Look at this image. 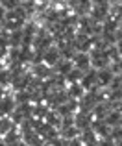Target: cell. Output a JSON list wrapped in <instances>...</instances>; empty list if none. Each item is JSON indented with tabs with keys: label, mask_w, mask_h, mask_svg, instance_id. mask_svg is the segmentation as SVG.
Here are the masks:
<instances>
[{
	"label": "cell",
	"mask_w": 122,
	"mask_h": 146,
	"mask_svg": "<svg viewBox=\"0 0 122 146\" xmlns=\"http://www.w3.org/2000/svg\"><path fill=\"white\" fill-rule=\"evenodd\" d=\"M7 52H9V48H4V46H0V61H2V59H6V57H7Z\"/></svg>",
	"instance_id": "cell-27"
},
{
	"label": "cell",
	"mask_w": 122,
	"mask_h": 146,
	"mask_svg": "<svg viewBox=\"0 0 122 146\" xmlns=\"http://www.w3.org/2000/svg\"><path fill=\"white\" fill-rule=\"evenodd\" d=\"M59 59H61V50H59L58 44H50V46L43 52V61L46 65H50V67H54Z\"/></svg>",
	"instance_id": "cell-9"
},
{
	"label": "cell",
	"mask_w": 122,
	"mask_h": 146,
	"mask_svg": "<svg viewBox=\"0 0 122 146\" xmlns=\"http://www.w3.org/2000/svg\"><path fill=\"white\" fill-rule=\"evenodd\" d=\"M87 91L83 89V85L80 82H76V83H67V96L68 98H72V100H82L83 98V94H85Z\"/></svg>",
	"instance_id": "cell-11"
},
{
	"label": "cell",
	"mask_w": 122,
	"mask_h": 146,
	"mask_svg": "<svg viewBox=\"0 0 122 146\" xmlns=\"http://www.w3.org/2000/svg\"><path fill=\"white\" fill-rule=\"evenodd\" d=\"M105 122H107L109 126H122V111L119 107H113L111 111L107 113V117H105Z\"/></svg>",
	"instance_id": "cell-17"
},
{
	"label": "cell",
	"mask_w": 122,
	"mask_h": 146,
	"mask_svg": "<svg viewBox=\"0 0 122 146\" xmlns=\"http://www.w3.org/2000/svg\"><path fill=\"white\" fill-rule=\"evenodd\" d=\"M17 107V100L13 93H6L0 98V117H11V113Z\"/></svg>",
	"instance_id": "cell-5"
},
{
	"label": "cell",
	"mask_w": 122,
	"mask_h": 146,
	"mask_svg": "<svg viewBox=\"0 0 122 146\" xmlns=\"http://www.w3.org/2000/svg\"><path fill=\"white\" fill-rule=\"evenodd\" d=\"M115 146H122V137H120V139H117V141H115Z\"/></svg>",
	"instance_id": "cell-30"
},
{
	"label": "cell",
	"mask_w": 122,
	"mask_h": 146,
	"mask_svg": "<svg viewBox=\"0 0 122 146\" xmlns=\"http://www.w3.org/2000/svg\"><path fill=\"white\" fill-rule=\"evenodd\" d=\"M91 7H93V2H91V0H70V9H72V13L78 15V17L89 15Z\"/></svg>",
	"instance_id": "cell-7"
},
{
	"label": "cell",
	"mask_w": 122,
	"mask_h": 146,
	"mask_svg": "<svg viewBox=\"0 0 122 146\" xmlns=\"http://www.w3.org/2000/svg\"><path fill=\"white\" fill-rule=\"evenodd\" d=\"M7 93V87H4V85H0V98L4 96V94Z\"/></svg>",
	"instance_id": "cell-28"
},
{
	"label": "cell",
	"mask_w": 122,
	"mask_h": 146,
	"mask_svg": "<svg viewBox=\"0 0 122 146\" xmlns=\"http://www.w3.org/2000/svg\"><path fill=\"white\" fill-rule=\"evenodd\" d=\"M0 85L7 87V89L11 87V70L7 65H4V68H0Z\"/></svg>",
	"instance_id": "cell-19"
},
{
	"label": "cell",
	"mask_w": 122,
	"mask_h": 146,
	"mask_svg": "<svg viewBox=\"0 0 122 146\" xmlns=\"http://www.w3.org/2000/svg\"><path fill=\"white\" fill-rule=\"evenodd\" d=\"M82 76H83V70H80V68L74 67L67 76H65V80H67V83H76V82H80V80H82Z\"/></svg>",
	"instance_id": "cell-21"
},
{
	"label": "cell",
	"mask_w": 122,
	"mask_h": 146,
	"mask_svg": "<svg viewBox=\"0 0 122 146\" xmlns=\"http://www.w3.org/2000/svg\"><path fill=\"white\" fill-rule=\"evenodd\" d=\"M15 146H28V144H26V141H24V139H22V141H19V143H17V144H15Z\"/></svg>",
	"instance_id": "cell-29"
},
{
	"label": "cell",
	"mask_w": 122,
	"mask_h": 146,
	"mask_svg": "<svg viewBox=\"0 0 122 146\" xmlns=\"http://www.w3.org/2000/svg\"><path fill=\"white\" fill-rule=\"evenodd\" d=\"M91 65L94 68H105L111 65V57L107 54V48H98V46H93L91 48Z\"/></svg>",
	"instance_id": "cell-1"
},
{
	"label": "cell",
	"mask_w": 122,
	"mask_h": 146,
	"mask_svg": "<svg viewBox=\"0 0 122 146\" xmlns=\"http://www.w3.org/2000/svg\"><path fill=\"white\" fill-rule=\"evenodd\" d=\"M72 63H74L76 68H80V70H89L93 65H91V54L89 52H76L74 57H72Z\"/></svg>",
	"instance_id": "cell-8"
},
{
	"label": "cell",
	"mask_w": 122,
	"mask_h": 146,
	"mask_svg": "<svg viewBox=\"0 0 122 146\" xmlns=\"http://www.w3.org/2000/svg\"><path fill=\"white\" fill-rule=\"evenodd\" d=\"M68 146H83L82 139H80V135L74 137V139H68Z\"/></svg>",
	"instance_id": "cell-26"
},
{
	"label": "cell",
	"mask_w": 122,
	"mask_h": 146,
	"mask_svg": "<svg viewBox=\"0 0 122 146\" xmlns=\"http://www.w3.org/2000/svg\"><path fill=\"white\" fill-rule=\"evenodd\" d=\"M93 113L91 111H83V109H78L74 113V126L80 129V131H83V129H89L91 126H93Z\"/></svg>",
	"instance_id": "cell-3"
},
{
	"label": "cell",
	"mask_w": 122,
	"mask_h": 146,
	"mask_svg": "<svg viewBox=\"0 0 122 146\" xmlns=\"http://www.w3.org/2000/svg\"><path fill=\"white\" fill-rule=\"evenodd\" d=\"M74 68V63H72V59H65V57H61L58 63L52 67V70H54V74H61V76H67L68 72Z\"/></svg>",
	"instance_id": "cell-13"
},
{
	"label": "cell",
	"mask_w": 122,
	"mask_h": 146,
	"mask_svg": "<svg viewBox=\"0 0 122 146\" xmlns=\"http://www.w3.org/2000/svg\"><path fill=\"white\" fill-rule=\"evenodd\" d=\"M2 141H4L7 146H15L19 141H22V133H21V129H19V126H15L13 129H9V131H7L6 135L2 137Z\"/></svg>",
	"instance_id": "cell-16"
},
{
	"label": "cell",
	"mask_w": 122,
	"mask_h": 146,
	"mask_svg": "<svg viewBox=\"0 0 122 146\" xmlns=\"http://www.w3.org/2000/svg\"><path fill=\"white\" fill-rule=\"evenodd\" d=\"M72 44H74L76 52H91L93 48V35L85 32H76L72 37Z\"/></svg>",
	"instance_id": "cell-2"
},
{
	"label": "cell",
	"mask_w": 122,
	"mask_h": 146,
	"mask_svg": "<svg viewBox=\"0 0 122 146\" xmlns=\"http://www.w3.org/2000/svg\"><path fill=\"white\" fill-rule=\"evenodd\" d=\"M30 72H32L33 78H39V80H48L54 70H52L50 65H46L44 61H39V63H32L30 65Z\"/></svg>",
	"instance_id": "cell-4"
},
{
	"label": "cell",
	"mask_w": 122,
	"mask_h": 146,
	"mask_svg": "<svg viewBox=\"0 0 122 146\" xmlns=\"http://www.w3.org/2000/svg\"><path fill=\"white\" fill-rule=\"evenodd\" d=\"M96 146H115V139L111 135H105V137H100L98 139Z\"/></svg>",
	"instance_id": "cell-23"
},
{
	"label": "cell",
	"mask_w": 122,
	"mask_h": 146,
	"mask_svg": "<svg viewBox=\"0 0 122 146\" xmlns=\"http://www.w3.org/2000/svg\"><path fill=\"white\" fill-rule=\"evenodd\" d=\"M22 139L26 141V144H28V146H44V144H46V143H44V139L35 131V129L22 133Z\"/></svg>",
	"instance_id": "cell-14"
},
{
	"label": "cell",
	"mask_w": 122,
	"mask_h": 146,
	"mask_svg": "<svg viewBox=\"0 0 122 146\" xmlns=\"http://www.w3.org/2000/svg\"><path fill=\"white\" fill-rule=\"evenodd\" d=\"M0 68H4V61H0Z\"/></svg>",
	"instance_id": "cell-33"
},
{
	"label": "cell",
	"mask_w": 122,
	"mask_h": 146,
	"mask_svg": "<svg viewBox=\"0 0 122 146\" xmlns=\"http://www.w3.org/2000/svg\"><path fill=\"white\" fill-rule=\"evenodd\" d=\"M50 146H68V139H65V137H61V135H58L52 143H48Z\"/></svg>",
	"instance_id": "cell-24"
},
{
	"label": "cell",
	"mask_w": 122,
	"mask_h": 146,
	"mask_svg": "<svg viewBox=\"0 0 122 146\" xmlns=\"http://www.w3.org/2000/svg\"><path fill=\"white\" fill-rule=\"evenodd\" d=\"M80 83L83 85L85 91H91V89H94V87H98V68L91 67L89 70H85L83 76H82V80H80Z\"/></svg>",
	"instance_id": "cell-6"
},
{
	"label": "cell",
	"mask_w": 122,
	"mask_h": 146,
	"mask_svg": "<svg viewBox=\"0 0 122 146\" xmlns=\"http://www.w3.org/2000/svg\"><path fill=\"white\" fill-rule=\"evenodd\" d=\"M0 46L9 48V32L7 30H0Z\"/></svg>",
	"instance_id": "cell-22"
},
{
	"label": "cell",
	"mask_w": 122,
	"mask_h": 146,
	"mask_svg": "<svg viewBox=\"0 0 122 146\" xmlns=\"http://www.w3.org/2000/svg\"><path fill=\"white\" fill-rule=\"evenodd\" d=\"M0 146H7V144H6V143H4V141H2V139H0Z\"/></svg>",
	"instance_id": "cell-32"
},
{
	"label": "cell",
	"mask_w": 122,
	"mask_h": 146,
	"mask_svg": "<svg viewBox=\"0 0 122 146\" xmlns=\"http://www.w3.org/2000/svg\"><path fill=\"white\" fill-rule=\"evenodd\" d=\"M109 135H111L113 137V139H120V137H122V126H113V128H111V133H109Z\"/></svg>",
	"instance_id": "cell-25"
},
{
	"label": "cell",
	"mask_w": 122,
	"mask_h": 146,
	"mask_svg": "<svg viewBox=\"0 0 122 146\" xmlns=\"http://www.w3.org/2000/svg\"><path fill=\"white\" fill-rule=\"evenodd\" d=\"M59 135L65 137V139H74V137L80 135V129L72 124V126H67V128H59Z\"/></svg>",
	"instance_id": "cell-20"
},
{
	"label": "cell",
	"mask_w": 122,
	"mask_h": 146,
	"mask_svg": "<svg viewBox=\"0 0 122 146\" xmlns=\"http://www.w3.org/2000/svg\"><path fill=\"white\" fill-rule=\"evenodd\" d=\"M91 128H93V131L96 133L98 137H105V135L111 133V126L105 122V118H94Z\"/></svg>",
	"instance_id": "cell-12"
},
{
	"label": "cell",
	"mask_w": 122,
	"mask_h": 146,
	"mask_svg": "<svg viewBox=\"0 0 122 146\" xmlns=\"http://www.w3.org/2000/svg\"><path fill=\"white\" fill-rule=\"evenodd\" d=\"M0 30H4V21H0Z\"/></svg>",
	"instance_id": "cell-31"
},
{
	"label": "cell",
	"mask_w": 122,
	"mask_h": 146,
	"mask_svg": "<svg viewBox=\"0 0 122 146\" xmlns=\"http://www.w3.org/2000/svg\"><path fill=\"white\" fill-rule=\"evenodd\" d=\"M80 139H82L83 146H96V143H98V139H100V137L93 131V128H89V129L80 131Z\"/></svg>",
	"instance_id": "cell-15"
},
{
	"label": "cell",
	"mask_w": 122,
	"mask_h": 146,
	"mask_svg": "<svg viewBox=\"0 0 122 146\" xmlns=\"http://www.w3.org/2000/svg\"><path fill=\"white\" fill-rule=\"evenodd\" d=\"M15 126H17V124L13 122V118H11V117H0V135L4 137L9 129H13Z\"/></svg>",
	"instance_id": "cell-18"
},
{
	"label": "cell",
	"mask_w": 122,
	"mask_h": 146,
	"mask_svg": "<svg viewBox=\"0 0 122 146\" xmlns=\"http://www.w3.org/2000/svg\"><path fill=\"white\" fill-rule=\"evenodd\" d=\"M113 78H115V72L111 70V67L98 68V87H102V89H107V87L111 85Z\"/></svg>",
	"instance_id": "cell-10"
}]
</instances>
